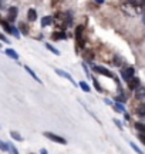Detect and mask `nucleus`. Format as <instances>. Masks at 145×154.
<instances>
[{"mask_svg":"<svg viewBox=\"0 0 145 154\" xmlns=\"http://www.w3.org/2000/svg\"><path fill=\"white\" fill-rule=\"evenodd\" d=\"M121 10L129 17H135V16H138V14H141V7H137V6L131 5V3H125V5H123Z\"/></svg>","mask_w":145,"mask_h":154,"instance_id":"obj_1","label":"nucleus"},{"mask_svg":"<svg viewBox=\"0 0 145 154\" xmlns=\"http://www.w3.org/2000/svg\"><path fill=\"white\" fill-rule=\"evenodd\" d=\"M84 30H85V27H84L83 24L77 26V29H75V40H77L78 47H84L85 46V34H84Z\"/></svg>","mask_w":145,"mask_h":154,"instance_id":"obj_2","label":"nucleus"},{"mask_svg":"<svg viewBox=\"0 0 145 154\" xmlns=\"http://www.w3.org/2000/svg\"><path fill=\"white\" fill-rule=\"evenodd\" d=\"M43 136H44V137H47L49 140H51V141H54V143H58V144H66V143H67L64 137H61V136H57V134H54V133L46 131V133H43Z\"/></svg>","mask_w":145,"mask_h":154,"instance_id":"obj_3","label":"nucleus"},{"mask_svg":"<svg viewBox=\"0 0 145 154\" xmlns=\"http://www.w3.org/2000/svg\"><path fill=\"white\" fill-rule=\"evenodd\" d=\"M135 74V69L134 67H124L121 70V77H123L124 82H128L131 77H134Z\"/></svg>","mask_w":145,"mask_h":154,"instance_id":"obj_4","label":"nucleus"},{"mask_svg":"<svg viewBox=\"0 0 145 154\" xmlns=\"http://www.w3.org/2000/svg\"><path fill=\"white\" fill-rule=\"evenodd\" d=\"M1 26H3V29H4L7 33H11L13 36L16 38H19L20 37V34H19V30H17L16 27H13V26H10V23H7V22H4V20H1Z\"/></svg>","mask_w":145,"mask_h":154,"instance_id":"obj_5","label":"nucleus"},{"mask_svg":"<svg viewBox=\"0 0 145 154\" xmlns=\"http://www.w3.org/2000/svg\"><path fill=\"white\" fill-rule=\"evenodd\" d=\"M93 70H94L95 73H98V74H102V76L105 77H114V74H112L108 69H105V67H101V66H93Z\"/></svg>","mask_w":145,"mask_h":154,"instance_id":"obj_6","label":"nucleus"},{"mask_svg":"<svg viewBox=\"0 0 145 154\" xmlns=\"http://www.w3.org/2000/svg\"><path fill=\"white\" fill-rule=\"evenodd\" d=\"M56 73L58 74V76H61V77H64V79H67V80L71 83L72 86H75V87H77V83H75V80H74V79L71 77V74H70V73L63 72V70H60V69H56Z\"/></svg>","mask_w":145,"mask_h":154,"instance_id":"obj_7","label":"nucleus"},{"mask_svg":"<svg viewBox=\"0 0 145 154\" xmlns=\"http://www.w3.org/2000/svg\"><path fill=\"white\" fill-rule=\"evenodd\" d=\"M17 13H19L17 7H10L9 11H7V22L9 23L14 22V20H16V17H17Z\"/></svg>","mask_w":145,"mask_h":154,"instance_id":"obj_8","label":"nucleus"},{"mask_svg":"<svg viewBox=\"0 0 145 154\" xmlns=\"http://www.w3.org/2000/svg\"><path fill=\"white\" fill-rule=\"evenodd\" d=\"M128 86H129V88H131V90H135V88L137 87H140L141 86V82H140V79H138V77H131V79H129L128 82Z\"/></svg>","mask_w":145,"mask_h":154,"instance_id":"obj_9","label":"nucleus"},{"mask_svg":"<svg viewBox=\"0 0 145 154\" xmlns=\"http://www.w3.org/2000/svg\"><path fill=\"white\" fill-rule=\"evenodd\" d=\"M51 38H53V40H66V38H67V33L60 30V32H56V33L51 34Z\"/></svg>","mask_w":145,"mask_h":154,"instance_id":"obj_10","label":"nucleus"},{"mask_svg":"<svg viewBox=\"0 0 145 154\" xmlns=\"http://www.w3.org/2000/svg\"><path fill=\"white\" fill-rule=\"evenodd\" d=\"M134 91H135V97L140 100V101H144V99H145V90H144V88L140 86V87L135 88Z\"/></svg>","mask_w":145,"mask_h":154,"instance_id":"obj_11","label":"nucleus"},{"mask_svg":"<svg viewBox=\"0 0 145 154\" xmlns=\"http://www.w3.org/2000/svg\"><path fill=\"white\" fill-rule=\"evenodd\" d=\"M41 27H47V26H50L53 24V16H44L41 19Z\"/></svg>","mask_w":145,"mask_h":154,"instance_id":"obj_12","label":"nucleus"},{"mask_svg":"<svg viewBox=\"0 0 145 154\" xmlns=\"http://www.w3.org/2000/svg\"><path fill=\"white\" fill-rule=\"evenodd\" d=\"M27 19H28V22H36V19H37V13H36L34 9H28Z\"/></svg>","mask_w":145,"mask_h":154,"instance_id":"obj_13","label":"nucleus"},{"mask_svg":"<svg viewBox=\"0 0 145 154\" xmlns=\"http://www.w3.org/2000/svg\"><path fill=\"white\" fill-rule=\"evenodd\" d=\"M6 54L9 56L10 59H13V60H19V54H17L16 50H13V49H6Z\"/></svg>","mask_w":145,"mask_h":154,"instance_id":"obj_14","label":"nucleus"},{"mask_svg":"<svg viewBox=\"0 0 145 154\" xmlns=\"http://www.w3.org/2000/svg\"><path fill=\"white\" fill-rule=\"evenodd\" d=\"M24 70H26V72H27L28 74H30V76L33 77V79H34V80H36V82H37V83H41V80H40V79H39V76H37V74H36V73H34L33 70H31V69H30V67H28V66H24Z\"/></svg>","mask_w":145,"mask_h":154,"instance_id":"obj_15","label":"nucleus"},{"mask_svg":"<svg viewBox=\"0 0 145 154\" xmlns=\"http://www.w3.org/2000/svg\"><path fill=\"white\" fill-rule=\"evenodd\" d=\"M78 86H80V88H81L83 91H85V93H90V91H91V87H90L85 82H80L78 83Z\"/></svg>","mask_w":145,"mask_h":154,"instance_id":"obj_16","label":"nucleus"},{"mask_svg":"<svg viewBox=\"0 0 145 154\" xmlns=\"http://www.w3.org/2000/svg\"><path fill=\"white\" fill-rule=\"evenodd\" d=\"M137 114L140 116V117H144L145 116V104L141 101V104L138 106V109H137Z\"/></svg>","mask_w":145,"mask_h":154,"instance_id":"obj_17","label":"nucleus"},{"mask_svg":"<svg viewBox=\"0 0 145 154\" xmlns=\"http://www.w3.org/2000/svg\"><path fill=\"white\" fill-rule=\"evenodd\" d=\"M46 49L49 50V51H51L53 54H56V56H58V54H60V51H58V50H57L56 47H54V46H51L50 43H46Z\"/></svg>","mask_w":145,"mask_h":154,"instance_id":"obj_18","label":"nucleus"},{"mask_svg":"<svg viewBox=\"0 0 145 154\" xmlns=\"http://www.w3.org/2000/svg\"><path fill=\"white\" fill-rule=\"evenodd\" d=\"M134 127H135V130L138 133H145V126L141 123V121H138V123H134Z\"/></svg>","mask_w":145,"mask_h":154,"instance_id":"obj_19","label":"nucleus"},{"mask_svg":"<svg viewBox=\"0 0 145 154\" xmlns=\"http://www.w3.org/2000/svg\"><path fill=\"white\" fill-rule=\"evenodd\" d=\"M127 3H131V5L137 6V7H142L145 3V0H127Z\"/></svg>","mask_w":145,"mask_h":154,"instance_id":"obj_20","label":"nucleus"},{"mask_svg":"<svg viewBox=\"0 0 145 154\" xmlns=\"http://www.w3.org/2000/svg\"><path fill=\"white\" fill-rule=\"evenodd\" d=\"M19 27L22 29V33L24 34V36H27V34H28V27H27V24H24V23L20 22V24H19Z\"/></svg>","mask_w":145,"mask_h":154,"instance_id":"obj_21","label":"nucleus"},{"mask_svg":"<svg viewBox=\"0 0 145 154\" xmlns=\"http://www.w3.org/2000/svg\"><path fill=\"white\" fill-rule=\"evenodd\" d=\"M10 136L14 138V140H17V141H22L23 140V137L20 136V133H17V131H10Z\"/></svg>","mask_w":145,"mask_h":154,"instance_id":"obj_22","label":"nucleus"},{"mask_svg":"<svg viewBox=\"0 0 145 154\" xmlns=\"http://www.w3.org/2000/svg\"><path fill=\"white\" fill-rule=\"evenodd\" d=\"M125 100H127V96H125V93H123V90H121L120 96H117V97H115V101H120V103L123 101V103H124Z\"/></svg>","mask_w":145,"mask_h":154,"instance_id":"obj_23","label":"nucleus"},{"mask_svg":"<svg viewBox=\"0 0 145 154\" xmlns=\"http://www.w3.org/2000/svg\"><path fill=\"white\" fill-rule=\"evenodd\" d=\"M115 109H117L118 111H121V113H125V107H124V104H121V103H120V101H117V103H115Z\"/></svg>","mask_w":145,"mask_h":154,"instance_id":"obj_24","label":"nucleus"},{"mask_svg":"<svg viewBox=\"0 0 145 154\" xmlns=\"http://www.w3.org/2000/svg\"><path fill=\"white\" fill-rule=\"evenodd\" d=\"M7 147H9V151H11L13 154H17L19 151H17V149L14 147V144L13 143H7Z\"/></svg>","mask_w":145,"mask_h":154,"instance_id":"obj_25","label":"nucleus"},{"mask_svg":"<svg viewBox=\"0 0 145 154\" xmlns=\"http://www.w3.org/2000/svg\"><path fill=\"white\" fill-rule=\"evenodd\" d=\"M0 150H1V151H9V147H7V143H4V141H1V140H0Z\"/></svg>","mask_w":145,"mask_h":154,"instance_id":"obj_26","label":"nucleus"},{"mask_svg":"<svg viewBox=\"0 0 145 154\" xmlns=\"http://www.w3.org/2000/svg\"><path fill=\"white\" fill-rule=\"evenodd\" d=\"M94 86H95V88H97V91H98V93H101V91H102V87L100 86V83H98V80H97V79H94Z\"/></svg>","mask_w":145,"mask_h":154,"instance_id":"obj_27","label":"nucleus"},{"mask_svg":"<svg viewBox=\"0 0 145 154\" xmlns=\"http://www.w3.org/2000/svg\"><path fill=\"white\" fill-rule=\"evenodd\" d=\"M124 59L123 60H121V59H120V56H115V64H118V66H121V64H124Z\"/></svg>","mask_w":145,"mask_h":154,"instance_id":"obj_28","label":"nucleus"},{"mask_svg":"<svg viewBox=\"0 0 145 154\" xmlns=\"http://www.w3.org/2000/svg\"><path fill=\"white\" fill-rule=\"evenodd\" d=\"M129 146H131V147H132V149H134V150H135V151H137V153H140V154H141V153H142V151H141V150H140V149H138V147H137V146H135V144H134V143H129Z\"/></svg>","mask_w":145,"mask_h":154,"instance_id":"obj_29","label":"nucleus"},{"mask_svg":"<svg viewBox=\"0 0 145 154\" xmlns=\"http://www.w3.org/2000/svg\"><path fill=\"white\" fill-rule=\"evenodd\" d=\"M0 40H1V42H4V43H9V38L6 37V36H3V34L0 33ZM10 44V43H9Z\"/></svg>","mask_w":145,"mask_h":154,"instance_id":"obj_30","label":"nucleus"},{"mask_svg":"<svg viewBox=\"0 0 145 154\" xmlns=\"http://www.w3.org/2000/svg\"><path fill=\"white\" fill-rule=\"evenodd\" d=\"M83 67H84V72H85V74L90 77V72H88V69H87V64H85V63H83Z\"/></svg>","mask_w":145,"mask_h":154,"instance_id":"obj_31","label":"nucleus"},{"mask_svg":"<svg viewBox=\"0 0 145 154\" xmlns=\"http://www.w3.org/2000/svg\"><path fill=\"white\" fill-rule=\"evenodd\" d=\"M138 137H140V140L142 141V143H145V138H144V133H138Z\"/></svg>","mask_w":145,"mask_h":154,"instance_id":"obj_32","label":"nucleus"},{"mask_svg":"<svg viewBox=\"0 0 145 154\" xmlns=\"http://www.w3.org/2000/svg\"><path fill=\"white\" fill-rule=\"evenodd\" d=\"M114 123L117 124L118 128H123V124H121V121H120V120H114Z\"/></svg>","mask_w":145,"mask_h":154,"instance_id":"obj_33","label":"nucleus"},{"mask_svg":"<svg viewBox=\"0 0 145 154\" xmlns=\"http://www.w3.org/2000/svg\"><path fill=\"white\" fill-rule=\"evenodd\" d=\"M95 3H98V5H102V3H104V0H94Z\"/></svg>","mask_w":145,"mask_h":154,"instance_id":"obj_34","label":"nucleus"},{"mask_svg":"<svg viewBox=\"0 0 145 154\" xmlns=\"http://www.w3.org/2000/svg\"><path fill=\"white\" fill-rule=\"evenodd\" d=\"M40 153H41V154H47V150H46V149H41V150H40Z\"/></svg>","mask_w":145,"mask_h":154,"instance_id":"obj_35","label":"nucleus"},{"mask_svg":"<svg viewBox=\"0 0 145 154\" xmlns=\"http://www.w3.org/2000/svg\"><path fill=\"white\" fill-rule=\"evenodd\" d=\"M104 101H105L107 104H112V101H111V100H108V99H105V100H104Z\"/></svg>","mask_w":145,"mask_h":154,"instance_id":"obj_36","label":"nucleus"},{"mask_svg":"<svg viewBox=\"0 0 145 154\" xmlns=\"http://www.w3.org/2000/svg\"><path fill=\"white\" fill-rule=\"evenodd\" d=\"M0 6H1V0H0Z\"/></svg>","mask_w":145,"mask_h":154,"instance_id":"obj_37","label":"nucleus"},{"mask_svg":"<svg viewBox=\"0 0 145 154\" xmlns=\"http://www.w3.org/2000/svg\"><path fill=\"white\" fill-rule=\"evenodd\" d=\"M0 47H1V44H0Z\"/></svg>","mask_w":145,"mask_h":154,"instance_id":"obj_38","label":"nucleus"}]
</instances>
